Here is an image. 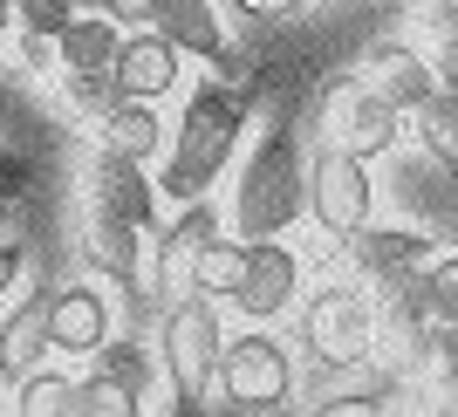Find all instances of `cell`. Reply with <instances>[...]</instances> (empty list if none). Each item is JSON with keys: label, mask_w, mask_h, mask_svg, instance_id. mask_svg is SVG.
I'll return each instance as SVG.
<instances>
[{"label": "cell", "mask_w": 458, "mask_h": 417, "mask_svg": "<svg viewBox=\"0 0 458 417\" xmlns=\"http://www.w3.org/2000/svg\"><path fill=\"white\" fill-rule=\"evenodd\" d=\"M157 240V185L144 165L96 144L89 165V260L116 287H144V247Z\"/></svg>", "instance_id": "1"}, {"label": "cell", "mask_w": 458, "mask_h": 417, "mask_svg": "<svg viewBox=\"0 0 458 417\" xmlns=\"http://www.w3.org/2000/svg\"><path fill=\"white\" fill-rule=\"evenodd\" d=\"M240 131H247V96L240 89H226V82L191 89L185 116L172 131V151H165V178H151L157 199H172V206L206 199L219 185V171L233 165V151H240Z\"/></svg>", "instance_id": "2"}, {"label": "cell", "mask_w": 458, "mask_h": 417, "mask_svg": "<svg viewBox=\"0 0 458 417\" xmlns=\"http://www.w3.org/2000/svg\"><path fill=\"white\" fill-rule=\"evenodd\" d=\"M301 206H308V165L287 131H267L253 144L240 185H233V233L240 240H274L281 226H294Z\"/></svg>", "instance_id": "3"}, {"label": "cell", "mask_w": 458, "mask_h": 417, "mask_svg": "<svg viewBox=\"0 0 458 417\" xmlns=\"http://www.w3.org/2000/svg\"><path fill=\"white\" fill-rule=\"evenodd\" d=\"M212 383H219V404L226 411H287V397H294V362H287V349L274 336H226L219 342V370H212Z\"/></svg>", "instance_id": "4"}, {"label": "cell", "mask_w": 458, "mask_h": 417, "mask_svg": "<svg viewBox=\"0 0 458 417\" xmlns=\"http://www.w3.org/2000/svg\"><path fill=\"white\" fill-rule=\"evenodd\" d=\"M219 342H226V328H219V302L212 294H178L172 315H165V377H172L178 404H199L212 390V370H219Z\"/></svg>", "instance_id": "5"}, {"label": "cell", "mask_w": 458, "mask_h": 417, "mask_svg": "<svg viewBox=\"0 0 458 417\" xmlns=\"http://www.w3.org/2000/svg\"><path fill=\"white\" fill-rule=\"evenodd\" d=\"M301 342L322 370H356V362H369V349H377V308H369V294H356V287L308 294Z\"/></svg>", "instance_id": "6"}, {"label": "cell", "mask_w": 458, "mask_h": 417, "mask_svg": "<svg viewBox=\"0 0 458 417\" xmlns=\"http://www.w3.org/2000/svg\"><path fill=\"white\" fill-rule=\"evenodd\" d=\"M369 206H377V191H369L363 157H349L343 144H322L315 165H308V212L322 219V233L349 240V233L369 219Z\"/></svg>", "instance_id": "7"}, {"label": "cell", "mask_w": 458, "mask_h": 417, "mask_svg": "<svg viewBox=\"0 0 458 417\" xmlns=\"http://www.w3.org/2000/svg\"><path fill=\"white\" fill-rule=\"evenodd\" d=\"M397 123H403V110L390 96H377L369 82H343V89L328 96V144H343L363 165L397 144Z\"/></svg>", "instance_id": "8"}, {"label": "cell", "mask_w": 458, "mask_h": 417, "mask_svg": "<svg viewBox=\"0 0 458 417\" xmlns=\"http://www.w3.org/2000/svg\"><path fill=\"white\" fill-rule=\"evenodd\" d=\"M294 287H301V260L281 247V240H247V267H240V287H233V308L247 322H274L294 308Z\"/></svg>", "instance_id": "9"}, {"label": "cell", "mask_w": 458, "mask_h": 417, "mask_svg": "<svg viewBox=\"0 0 458 417\" xmlns=\"http://www.w3.org/2000/svg\"><path fill=\"white\" fill-rule=\"evenodd\" d=\"M212 233H219V219L206 212V199H191L172 226L151 240V281L165 287V294H191V267H199V253H206Z\"/></svg>", "instance_id": "10"}, {"label": "cell", "mask_w": 458, "mask_h": 417, "mask_svg": "<svg viewBox=\"0 0 458 417\" xmlns=\"http://www.w3.org/2000/svg\"><path fill=\"white\" fill-rule=\"evenodd\" d=\"M48 342L62 356H96L110 342V302L96 287H55L48 302Z\"/></svg>", "instance_id": "11"}, {"label": "cell", "mask_w": 458, "mask_h": 417, "mask_svg": "<svg viewBox=\"0 0 458 417\" xmlns=\"http://www.w3.org/2000/svg\"><path fill=\"white\" fill-rule=\"evenodd\" d=\"M48 302H55V287H35V294L0 322V377L7 383H21L28 370H41V362L55 356V342H48Z\"/></svg>", "instance_id": "12"}, {"label": "cell", "mask_w": 458, "mask_h": 417, "mask_svg": "<svg viewBox=\"0 0 458 417\" xmlns=\"http://www.w3.org/2000/svg\"><path fill=\"white\" fill-rule=\"evenodd\" d=\"M110 69H116V82H123V96H144V103H157V96L178 82V48L157 35V28H131Z\"/></svg>", "instance_id": "13"}, {"label": "cell", "mask_w": 458, "mask_h": 417, "mask_svg": "<svg viewBox=\"0 0 458 417\" xmlns=\"http://www.w3.org/2000/svg\"><path fill=\"white\" fill-rule=\"evenodd\" d=\"M349 260L363 267L369 281H397V274H411V267L431 260V233H403V226H356L349 233Z\"/></svg>", "instance_id": "14"}, {"label": "cell", "mask_w": 458, "mask_h": 417, "mask_svg": "<svg viewBox=\"0 0 458 417\" xmlns=\"http://www.w3.org/2000/svg\"><path fill=\"white\" fill-rule=\"evenodd\" d=\"M96 144H103V151H123V157H137V165H144V157L165 151V116H157L144 96H123L116 110L96 116Z\"/></svg>", "instance_id": "15"}, {"label": "cell", "mask_w": 458, "mask_h": 417, "mask_svg": "<svg viewBox=\"0 0 458 417\" xmlns=\"http://www.w3.org/2000/svg\"><path fill=\"white\" fill-rule=\"evenodd\" d=\"M151 28L172 41L178 55H199V62H212L219 48H226V28H219V14H212V0H157Z\"/></svg>", "instance_id": "16"}, {"label": "cell", "mask_w": 458, "mask_h": 417, "mask_svg": "<svg viewBox=\"0 0 458 417\" xmlns=\"http://www.w3.org/2000/svg\"><path fill=\"white\" fill-rule=\"evenodd\" d=\"M431 82H438V69H431L424 55H411L403 41H383V48H369V89L390 96L397 110H411V103H418Z\"/></svg>", "instance_id": "17"}, {"label": "cell", "mask_w": 458, "mask_h": 417, "mask_svg": "<svg viewBox=\"0 0 458 417\" xmlns=\"http://www.w3.org/2000/svg\"><path fill=\"white\" fill-rule=\"evenodd\" d=\"M55 48H62V69H110L116 48H123V28H116L103 7H96V14H69Z\"/></svg>", "instance_id": "18"}, {"label": "cell", "mask_w": 458, "mask_h": 417, "mask_svg": "<svg viewBox=\"0 0 458 417\" xmlns=\"http://www.w3.org/2000/svg\"><path fill=\"white\" fill-rule=\"evenodd\" d=\"M411 123H418V137H424L431 157H458V89L431 82V89L411 103Z\"/></svg>", "instance_id": "19"}, {"label": "cell", "mask_w": 458, "mask_h": 417, "mask_svg": "<svg viewBox=\"0 0 458 417\" xmlns=\"http://www.w3.org/2000/svg\"><path fill=\"white\" fill-rule=\"evenodd\" d=\"M240 267H247V240H219V233H212L206 253H199V267H191V287H199V294H212V302H233Z\"/></svg>", "instance_id": "20"}, {"label": "cell", "mask_w": 458, "mask_h": 417, "mask_svg": "<svg viewBox=\"0 0 458 417\" xmlns=\"http://www.w3.org/2000/svg\"><path fill=\"white\" fill-rule=\"evenodd\" d=\"M21 417H76V377H48V370H28L21 377Z\"/></svg>", "instance_id": "21"}, {"label": "cell", "mask_w": 458, "mask_h": 417, "mask_svg": "<svg viewBox=\"0 0 458 417\" xmlns=\"http://www.w3.org/2000/svg\"><path fill=\"white\" fill-rule=\"evenodd\" d=\"M411 281H418V302L431 322H458V253L452 260H424Z\"/></svg>", "instance_id": "22"}, {"label": "cell", "mask_w": 458, "mask_h": 417, "mask_svg": "<svg viewBox=\"0 0 458 417\" xmlns=\"http://www.w3.org/2000/svg\"><path fill=\"white\" fill-rule=\"evenodd\" d=\"M62 89H69V103H76L82 116H103V110H116L123 103V82H116V69H69L62 76Z\"/></svg>", "instance_id": "23"}, {"label": "cell", "mask_w": 458, "mask_h": 417, "mask_svg": "<svg viewBox=\"0 0 458 417\" xmlns=\"http://www.w3.org/2000/svg\"><path fill=\"white\" fill-rule=\"evenodd\" d=\"M144 404L123 390V383H110L103 370H89V377L76 383V417H137Z\"/></svg>", "instance_id": "24"}, {"label": "cell", "mask_w": 458, "mask_h": 417, "mask_svg": "<svg viewBox=\"0 0 458 417\" xmlns=\"http://www.w3.org/2000/svg\"><path fill=\"white\" fill-rule=\"evenodd\" d=\"M96 370H103L110 383H123L137 404H144V390H151V362L137 356L131 342H103V349H96Z\"/></svg>", "instance_id": "25"}, {"label": "cell", "mask_w": 458, "mask_h": 417, "mask_svg": "<svg viewBox=\"0 0 458 417\" xmlns=\"http://www.w3.org/2000/svg\"><path fill=\"white\" fill-rule=\"evenodd\" d=\"M69 14H76V0H14V21L28 35H48V41L69 28Z\"/></svg>", "instance_id": "26"}, {"label": "cell", "mask_w": 458, "mask_h": 417, "mask_svg": "<svg viewBox=\"0 0 458 417\" xmlns=\"http://www.w3.org/2000/svg\"><path fill=\"white\" fill-rule=\"evenodd\" d=\"M431 349H438V370H445V383L458 390V322H438V328H431Z\"/></svg>", "instance_id": "27"}, {"label": "cell", "mask_w": 458, "mask_h": 417, "mask_svg": "<svg viewBox=\"0 0 458 417\" xmlns=\"http://www.w3.org/2000/svg\"><path fill=\"white\" fill-rule=\"evenodd\" d=\"M103 14H110L116 28H151L157 0H103Z\"/></svg>", "instance_id": "28"}, {"label": "cell", "mask_w": 458, "mask_h": 417, "mask_svg": "<svg viewBox=\"0 0 458 417\" xmlns=\"http://www.w3.org/2000/svg\"><path fill=\"white\" fill-rule=\"evenodd\" d=\"M21 191H28V165L0 151V206H21Z\"/></svg>", "instance_id": "29"}, {"label": "cell", "mask_w": 458, "mask_h": 417, "mask_svg": "<svg viewBox=\"0 0 458 417\" xmlns=\"http://www.w3.org/2000/svg\"><path fill=\"white\" fill-rule=\"evenodd\" d=\"M240 14H253V21H294L301 14V0H233Z\"/></svg>", "instance_id": "30"}, {"label": "cell", "mask_w": 458, "mask_h": 417, "mask_svg": "<svg viewBox=\"0 0 458 417\" xmlns=\"http://www.w3.org/2000/svg\"><path fill=\"white\" fill-rule=\"evenodd\" d=\"M424 21H431V35H438V41H458V0H431V14H424Z\"/></svg>", "instance_id": "31"}, {"label": "cell", "mask_w": 458, "mask_h": 417, "mask_svg": "<svg viewBox=\"0 0 458 417\" xmlns=\"http://www.w3.org/2000/svg\"><path fill=\"white\" fill-rule=\"evenodd\" d=\"M438 82H445V89H458V41H445V48H438Z\"/></svg>", "instance_id": "32"}, {"label": "cell", "mask_w": 458, "mask_h": 417, "mask_svg": "<svg viewBox=\"0 0 458 417\" xmlns=\"http://www.w3.org/2000/svg\"><path fill=\"white\" fill-rule=\"evenodd\" d=\"M21 281V247H0V294Z\"/></svg>", "instance_id": "33"}, {"label": "cell", "mask_w": 458, "mask_h": 417, "mask_svg": "<svg viewBox=\"0 0 458 417\" xmlns=\"http://www.w3.org/2000/svg\"><path fill=\"white\" fill-rule=\"evenodd\" d=\"M7 21H14V0H0V28H7Z\"/></svg>", "instance_id": "34"}, {"label": "cell", "mask_w": 458, "mask_h": 417, "mask_svg": "<svg viewBox=\"0 0 458 417\" xmlns=\"http://www.w3.org/2000/svg\"><path fill=\"white\" fill-rule=\"evenodd\" d=\"M76 7H103V0H76Z\"/></svg>", "instance_id": "35"}]
</instances>
